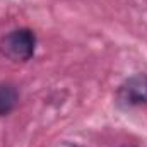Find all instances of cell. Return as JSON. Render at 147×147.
<instances>
[{"instance_id":"4","label":"cell","mask_w":147,"mask_h":147,"mask_svg":"<svg viewBox=\"0 0 147 147\" xmlns=\"http://www.w3.org/2000/svg\"><path fill=\"white\" fill-rule=\"evenodd\" d=\"M123 147H134V146H123Z\"/></svg>"},{"instance_id":"3","label":"cell","mask_w":147,"mask_h":147,"mask_svg":"<svg viewBox=\"0 0 147 147\" xmlns=\"http://www.w3.org/2000/svg\"><path fill=\"white\" fill-rule=\"evenodd\" d=\"M19 103V91L12 82H0V116H7Z\"/></svg>"},{"instance_id":"1","label":"cell","mask_w":147,"mask_h":147,"mask_svg":"<svg viewBox=\"0 0 147 147\" xmlns=\"http://www.w3.org/2000/svg\"><path fill=\"white\" fill-rule=\"evenodd\" d=\"M38 38L29 28H17L0 38V53L16 63L29 62L34 57Z\"/></svg>"},{"instance_id":"2","label":"cell","mask_w":147,"mask_h":147,"mask_svg":"<svg viewBox=\"0 0 147 147\" xmlns=\"http://www.w3.org/2000/svg\"><path fill=\"white\" fill-rule=\"evenodd\" d=\"M116 105L120 108H139L147 105V74H135L125 79L116 89Z\"/></svg>"}]
</instances>
